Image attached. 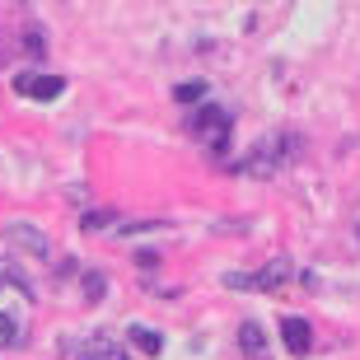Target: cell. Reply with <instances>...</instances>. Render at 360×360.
<instances>
[{
	"instance_id": "cell-1",
	"label": "cell",
	"mask_w": 360,
	"mask_h": 360,
	"mask_svg": "<svg viewBox=\"0 0 360 360\" xmlns=\"http://www.w3.org/2000/svg\"><path fill=\"white\" fill-rule=\"evenodd\" d=\"M300 136L295 131H276V136H267V141H257L253 150H248V160L239 164V174H248V178H276L285 164H295L300 160Z\"/></svg>"
},
{
	"instance_id": "cell-2",
	"label": "cell",
	"mask_w": 360,
	"mask_h": 360,
	"mask_svg": "<svg viewBox=\"0 0 360 360\" xmlns=\"http://www.w3.org/2000/svg\"><path fill=\"white\" fill-rule=\"evenodd\" d=\"M187 127H192V136H201V141L211 146L215 160H225V155H229V127H234V117H229L225 108H211V103L197 108Z\"/></svg>"
},
{
	"instance_id": "cell-3",
	"label": "cell",
	"mask_w": 360,
	"mask_h": 360,
	"mask_svg": "<svg viewBox=\"0 0 360 360\" xmlns=\"http://www.w3.org/2000/svg\"><path fill=\"white\" fill-rule=\"evenodd\" d=\"M290 271H295V267L285 262V257H271L267 267L253 271V276H243V271H229L225 285H229V290H281V285L290 281Z\"/></svg>"
},
{
	"instance_id": "cell-4",
	"label": "cell",
	"mask_w": 360,
	"mask_h": 360,
	"mask_svg": "<svg viewBox=\"0 0 360 360\" xmlns=\"http://www.w3.org/2000/svg\"><path fill=\"white\" fill-rule=\"evenodd\" d=\"M0 234H5V243H10V248H19V253H28V257H38V262H47V257H52V243H47V234H42L38 225L10 220Z\"/></svg>"
},
{
	"instance_id": "cell-5",
	"label": "cell",
	"mask_w": 360,
	"mask_h": 360,
	"mask_svg": "<svg viewBox=\"0 0 360 360\" xmlns=\"http://www.w3.org/2000/svg\"><path fill=\"white\" fill-rule=\"evenodd\" d=\"M61 89H66L61 75H14V94H19V98H38V103H47V98H56Z\"/></svg>"
},
{
	"instance_id": "cell-6",
	"label": "cell",
	"mask_w": 360,
	"mask_h": 360,
	"mask_svg": "<svg viewBox=\"0 0 360 360\" xmlns=\"http://www.w3.org/2000/svg\"><path fill=\"white\" fill-rule=\"evenodd\" d=\"M281 342H285V351L290 356H309L314 351V328H309V319H281Z\"/></svg>"
},
{
	"instance_id": "cell-7",
	"label": "cell",
	"mask_w": 360,
	"mask_h": 360,
	"mask_svg": "<svg viewBox=\"0 0 360 360\" xmlns=\"http://www.w3.org/2000/svg\"><path fill=\"white\" fill-rule=\"evenodd\" d=\"M239 351L248 360H271L267 337H262V328H257V323H243V328H239Z\"/></svg>"
},
{
	"instance_id": "cell-8",
	"label": "cell",
	"mask_w": 360,
	"mask_h": 360,
	"mask_svg": "<svg viewBox=\"0 0 360 360\" xmlns=\"http://www.w3.org/2000/svg\"><path fill=\"white\" fill-rule=\"evenodd\" d=\"M80 360H127V351L112 347L108 337H94V342H84V347H80Z\"/></svg>"
},
{
	"instance_id": "cell-9",
	"label": "cell",
	"mask_w": 360,
	"mask_h": 360,
	"mask_svg": "<svg viewBox=\"0 0 360 360\" xmlns=\"http://www.w3.org/2000/svg\"><path fill=\"white\" fill-rule=\"evenodd\" d=\"M127 337H131V347L146 351V356H160V351H164V337L155 333V328H131Z\"/></svg>"
},
{
	"instance_id": "cell-10",
	"label": "cell",
	"mask_w": 360,
	"mask_h": 360,
	"mask_svg": "<svg viewBox=\"0 0 360 360\" xmlns=\"http://www.w3.org/2000/svg\"><path fill=\"white\" fill-rule=\"evenodd\" d=\"M206 94H211V84H206V80H187V84H178V89H174V103L197 108L201 98H206Z\"/></svg>"
},
{
	"instance_id": "cell-11",
	"label": "cell",
	"mask_w": 360,
	"mask_h": 360,
	"mask_svg": "<svg viewBox=\"0 0 360 360\" xmlns=\"http://www.w3.org/2000/svg\"><path fill=\"white\" fill-rule=\"evenodd\" d=\"M112 220H117V211H89L84 215V229L98 234V229H112Z\"/></svg>"
},
{
	"instance_id": "cell-12",
	"label": "cell",
	"mask_w": 360,
	"mask_h": 360,
	"mask_svg": "<svg viewBox=\"0 0 360 360\" xmlns=\"http://www.w3.org/2000/svg\"><path fill=\"white\" fill-rule=\"evenodd\" d=\"M14 342H19V323H14V314H0V347L10 351Z\"/></svg>"
},
{
	"instance_id": "cell-13",
	"label": "cell",
	"mask_w": 360,
	"mask_h": 360,
	"mask_svg": "<svg viewBox=\"0 0 360 360\" xmlns=\"http://www.w3.org/2000/svg\"><path fill=\"white\" fill-rule=\"evenodd\" d=\"M103 290H108V276H103V271H84V295H89V300H98Z\"/></svg>"
},
{
	"instance_id": "cell-14",
	"label": "cell",
	"mask_w": 360,
	"mask_h": 360,
	"mask_svg": "<svg viewBox=\"0 0 360 360\" xmlns=\"http://www.w3.org/2000/svg\"><path fill=\"white\" fill-rule=\"evenodd\" d=\"M24 38H28V52H33V56H42V52H47V42H42V28H28Z\"/></svg>"
},
{
	"instance_id": "cell-15",
	"label": "cell",
	"mask_w": 360,
	"mask_h": 360,
	"mask_svg": "<svg viewBox=\"0 0 360 360\" xmlns=\"http://www.w3.org/2000/svg\"><path fill=\"white\" fill-rule=\"evenodd\" d=\"M136 262H141L146 271H155V267H160V253H136Z\"/></svg>"
}]
</instances>
